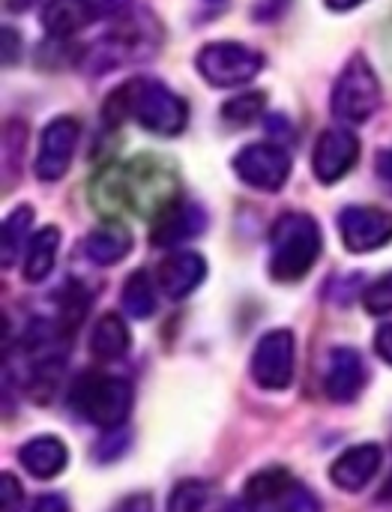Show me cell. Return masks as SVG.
Instances as JSON below:
<instances>
[{"mask_svg": "<svg viewBox=\"0 0 392 512\" xmlns=\"http://www.w3.org/2000/svg\"><path fill=\"white\" fill-rule=\"evenodd\" d=\"M177 174L159 156H135L96 180V204L105 198L114 210H132L138 216H162L177 201Z\"/></svg>", "mask_w": 392, "mask_h": 512, "instance_id": "1", "label": "cell"}, {"mask_svg": "<svg viewBox=\"0 0 392 512\" xmlns=\"http://www.w3.org/2000/svg\"><path fill=\"white\" fill-rule=\"evenodd\" d=\"M117 108L120 117H132L141 129L153 135H180L189 123V105L156 78L126 81L108 102V111Z\"/></svg>", "mask_w": 392, "mask_h": 512, "instance_id": "2", "label": "cell"}, {"mask_svg": "<svg viewBox=\"0 0 392 512\" xmlns=\"http://www.w3.org/2000/svg\"><path fill=\"white\" fill-rule=\"evenodd\" d=\"M324 237L309 213H285L270 231V273L276 282H300L321 258Z\"/></svg>", "mask_w": 392, "mask_h": 512, "instance_id": "3", "label": "cell"}, {"mask_svg": "<svg viewBox=\"0 0 392 512\" xmlns=\"http://www.w3.org/2000/svg\"><path fill=\"white\" fill-rule=\"evenodd\" d=\"M330 108L345 123H366L381 108V81L363 54L351 57L342 75L336 78Z\"/></svg>", "mask_w": 392, "mask_h": 512, "instance_id": "4", "label": "cell"}, {"mask_svg": "<svg viewBox=\"0 0 392 512\" xmlns=\"http://www.w3.org/2000/svg\"><path fill=\"white\" fill-rule=\"evenodd\" d=\"M195 69L213 87H240L264 69V54L243 42H210L198 51Z\"/></svg>", "mask_w": 392, "mask_h": 512, "instance_id": "5", "label": "cell"}, {"mask_svg": "<svg viewBox=\"0 0 392 512\" xmlns=\"http://www.w3.org/2000/svg\"><path fill=\"white\" fill-rule=\"evenodd\" d=\"M132 384L111 375L84 378L75 387V408L99 429H120L132 411Z\"/></svg>", "mask_w": 392, "mask_h": 512, "instance_id": "6", "label": "cell"}, {"mask_svg": "<svg viewBox=\"0 0 392 512\" xmlns=\"http://www.w3.org/2000/svg\"><path fill=\"white\" fill-rule=\"evenodd\" d=\"M234 174L258 192H279L291 177V153L267 141L249 144L234 156Z\"/></svg>", "mask_w": 392, "mask_h": 512, "instance_id": "7", "label": "cell"}, {"mask_svg": "<svg viewBox=\"0 0 392 512\" xmlns=\"http://www.w3.org/2000/svg\"><path fill=\"white\" fill-rule=\"evenodd\" d=\"M252 378L264 390H285L294 381V333L270 330L252 351Z\"/></svg>", "mask_w": 392, "mask_h": 512, "instance_id": "8", "label": "cell"}, {"mask_svg": "<svg viewBox=\"0 0 392 512\" xmlns=\"http://www.w3.org/2000/svg\"><path fill=\"white\" fill-rule=\"evenodd\" d=\"M147 39L141 33V27H120L90 45H84L81 57H78V66L90 75H102V72H111L129 60H141L147 57L150 51H144ZM147 48H156V45H147Z\"/></svg>", "mask_w": 392, "mask_h": 512, "instance_id": "9", "label": "cell"}, {"mask_svg": "<svg viewBox=\"0 0 392 512\" xmlns=\"http://www.w3.org/2000/svg\"><path fill=\"white\" fill-rule=\"evenodd\" d=\"M81 126L75 117H54L42 135H39V150H36V177L45 183H57L75 156V144H78Z\"/></svg>", "mask_w": 392, "mask_h": 512, "instance_id": "10", "label": "cell"}, {"mask_svg": "<svg viewBox=\"0 0 392 512\" xmlns=\"http://www.w3.org/2000/svg\"><path fill=\"white\" fill-rule=\"evenodd\" d=\"M339 234L348 252H375L392 240V213L381 207H345L339 216Z\"/></svg>", "mask_w": 392, "mask_h": 512, "instance_id": "11", "label": "cell"}, {"mask_svg": "<svg viewBox=\"0 0 392 512\" xmlns=\"http://www.w3.org/2000/svg\"><path fill=\"white\" fill-rule=\"evenodd\" d=\"M360 159V141L351 129H324L312 150V171L321 183H339Z\"/></svg>", "mask_w": 392, "mask_h": 512, "instance_id": "12", "label": "cell"}, {"mask_svg": "<svg viewBox=\"0 0 392 512\" xmlns=\"http://www.w3.org/2000/svg\"><path fill=\"white\" fill-rule=\"evenodd\" d=\"M363 387H366V363L360 351L333 348L324 369V393L330 396V402L348 405L363 393Z\"/></svg>", "mask_w": 392, "mask_h": 512, "instance_id": "13", "label": "cell"}, {"mask_svg": "<svg viewBox=\"0 0 392 512\" xmlns=\"http://www.w3.org/2000/svg\"><path fill=\"white\" fill-rule=\"evenodd\" d=\"M207 276V261L198 255V252H174L168 255L159 270H156V279H159V288L168 300H183L189 297Z\"/></svg>", "mask_w": 392, "mask_h": 512, "instance_id": "14", "label": "cell"}, {"mask_svg": "<svg viewBox=\"0 0 392 512\" xmlns=\"http://www.w3.org/2000/svg\"><path fill=\"white\" fill-rule=\"evenodd\" d=\"M381 459H384V453H381L378 444H357V447L345 450V453L333 462L330 480H333L342 492H363V489L375 480V474H378V468H381Z\"/></svg>", "mask_w": 392, "mask_h": 512, "instance_id": "15", "label": "cell"}, {"mask_svg": "<svg viewBox=\"0 0 392 512\" xmlns=\"http://www.w3.org/2000/svg\"><path fill=\"white\" fill-rule=\"evenodd\" d=\"M207 228V213L195 201H174L162 216H156L153 225V243L156 246H177L186 243Z\"/></svg>", "mask_w": 392, "mask_h": 512, "instance_id": "16", "label": "cell"}, {"mask_svg": "<svg viewBox=\"0 0 392 512\" xmlns=\"http://www.w3.org/2000/svg\"><path fill=\"white\" fill-rule=\"evenodd\" d=\"M18 462L21 468L36 477V480H54L57 474H63V468L69 465V450L63 447L60 438L54 435H39L30 438L21 450H18Z\"/></svg>", "mask_w": 392, "mask_h": 512, "instance_id": "17", "label": "cell"}, {"mask_svg": "<svg viewBox=\"0 0 392 512\" xmlns=\"http://www.w3.org/2000/svg\"><path fill=\"white\" fill-rule=\"evenodd\" d=\"M129 252H132V234H129V228H123L117 222L99 225L84 237V255L99 267H111V264L123 261Z\"/></svg>", "mask_w": 392, "mask_h": 512, "instance_id": "18", "label": "cell"}, {"mask_svg": "<svg viewBox=\"0 0 392 512\" xmlns=\"http://www.w3.org/2000/svg\"><path fill=\"white\" fill-rule=\"evenodd\" d=\"M132 345V336H129V327L120 315L108 312L102 315L96 324H93V333H90V354L99 360V363H114L120 360Z\"/></svg>", "mask_w": 392, "mask_h": 512, "instance_id": "19", "label": "cell"}, {"mask_svg": "<svg viewBox=\"0 0 392 512\" xmlns=\"http://www.w3.org/2000/svg\"><path fill=\"white\" fill-rule=\"evenodd\" d=\"M96 15L90 12L87 0H48L42 9V27L51 36H72L87 27Z\"/></svg>", "mask_w": 392, "mask_h": 512, "instance_id": "20", "label": "cell"}, {"mask_svg": "<svg viewBox=\"0 0 392 512\" xmlns=\"http://www.w3.org/2000/svg\"><path fill=\"white\" fill-rule=\"evenodd\" d=\"M57 249H60V231L54 225L36 231L30 246L24 249V279L27 282H42L54 270Z\"/></svg>", "mask_w": 392, "mask_h": 512, "instance_id": "21", "label": "cell"}, {"mask_svg": "<svg viewBox=\"0 0 392 512\" xmlns=\"http://www.w3.org/2000/svg\"><path fill=\"white\" fill-rule=\"evenodd\" d=\"M294 486L297 483L285 468H264L246 483V498L252 501V507L264 510V507H276Z\"/></svg>", "mask_w": 392, "mask_h": 512, "instance_id": "22", "label": "cell"}, {"mask_svg": "<svg viewBox=\"0 0 392 512\" xmlns=\"http://www.w3.org/2000/svg\"><path fill=\"white\" fill-rule=\"evenodd\" d=\"M120 300H123V309L129 318H138V321L150 318L156 312V291H153L150 273H144V270L129 273V279L123 282Z\"/></svg>", "mask_w": 392, "mask_h": 512, "instance_id": "23", "label": "cell"}, {"mask_svg": "<svg viewBox=\"0 0 392 512\" xmlns=\"http://www.w3.org/2000/svg\"><path fill=\"white\" fill-rule=\"evenodd\" d=\"M30 225H33V210L24 204V207H15L6 222H3V267H12L15 258L21 255V249L30 246Z\"/></svg>", "mask_w": 392, "mask_h": 512, "instance_id": "24", "label": "cell"}, {"mask_svg": "<svg viewBox=\"0 0 392 512\" xmlns=\"http://www.w3.org/2000/svg\"><path fill=\"white\" fill-rule=\"evenodd\" d=\"M264 108H267V96H264V93H258V90L237 93V96H231V99L222 105V120H225L228 126L243 129V126H252V123L264 114Z\"/></svg>", "mask_w": 392, "mask_h": 512, "instance_id": "25", "label": "cell"}, {"mask_svg": "<svg viewBox=\"0 0 392 512\" xmlns=\"http://www.w3.org/2000/svg\"><path fill=\"white\" fill-rule=\"evenodd\" d=\"M213 501V489L204 480H183L174 486L168 498V512H207Z\"/></svg>", "mask_w": 392, "mask_h": 512, "instance_id": "26", "label": "cell"}, {"mask_svg": "<svg viewBox=\"0 0 392 512\" xmlns=\"http://www.w3.org/2000/svg\"><path fill=\"white\" fill-rule=\"evenodd\" d=\"M60 375H63V363H60V360H45L42 366H36V369H33V384H30L33 399H36V402H48L51 393H54L57 384H60Z\"/></svg>", "mask_w": 392, "mask_h": 512, "instance_id": "27", "label": "cell"}, {"mask_svg": "<svg viewBox=\"0 0 392 512\" xmlns=\"http://www.w3.org/2000/svg\"><path fill=\"white\" fill-rule=\"evenodd\" d=\"M363 303L372 315H390L392 312V273L381 276L375 285L366 288L363 294Z\"/></svg>", "mask_w": 392, "mask_h": 512, "instance_id": "28", "label": "cell"}, {"mask_svg": "<svg viewBox=\"0 0 392 512\" xmlns=\"http://www.w3.org/2000/svg\"><path fill=\"white\" fill-rule=\"evenodd\" d=\"M129 447V432L120 426V429H111L99 444H96V459L99 462H114L117 456H123Z\"/></svg>", "mask_w": 392, "mask_h": 512, "instance_id": "29", "label": "cell"}, {"mask_svg": "<svg viewBox=\"0 0 392 512\" xmlns=\"http://www.w3.org/2000/svg\"><path fill=\"white\" fill-rule=\"evenodd\" d=\"M87 6L96 18H120L129 12L132 0H87Z\"/></svg>", "mask_w": 392, "mask_h": 512, "instance_id": "30", "label": "cell"}, {"mask_svg": "<svg viewBox=\"0 0 392 512\" xmlns=\"http://www.w3.org/2000/svg\"><path fill=\"white\" fill-rule=\"evenodd\" d=\"M3 512H18L21 510V486L12 474H3Z\"/></svg>", "mask_w": 392, "mask_h": 512, "instance_id": "31", "label": "cell"}, {"mask_svg": "<svg viewBox=\"0 0 392 512\" xmlns=\"http://www.w3.org/2000/svg\"><path fill=\"white\" fill-rule=\"evenodd\" d=\"M111 512H153V498L150 495H129Z\"/></svg>", "mask_w": 392, "mask_h": 512, "instance_id": "32", "label": "cell"}, {"mask_svg": "<svg viewBox=\"0 0 392 512\" xmlns=\"http://www.w3.org/2000/svg\"><path fill=\"white\" fill-rule=\"evenodd\" d=\"M375 351L384 363L392 366V324H384L378 333H375Z\"/></svg>", "mask_w": 392, "mask_h": 512, "instance_id": "33", "label": "cell"}, {"mask_svg": "<svg viewBox=\"0 0 392 512\" xmlns=\"http://www.w3.org/2000/svg\"><path fill=\"white\" fill-rule=\"evenodd\" d=\"M375 171H378L381 183H384V186L392 192V150H381V153H378Z\"/></svg>", "mask_w": 392, "mask_h": 512, "instance_id": "34", "label": "cell"}, {"mask_svg": "<svg viewBox=\"0 0 392 512\" xmlns=\"http://www.w3.org/2000/svg\"><path fill=\"white\" fill-rule=\"evenodd\" d=\"M33 512H69V504H66L60 495H42V498L33 504Z\"/></svg>", "mask_w": 392, "mask_h": 512, "instance_id": "35", "label": "cell"}, {"mask_svg": "<svg viewBox=\"0 0 392 512\" xmlns=\"http://www.w3.org/2000/svg\"><path fill=\"white\" fill-rule=\"evenodd\" d=\"M330 9H336V12H348V9H354V6H360L363 0H324Z\"/></svg>", "mask_w": 392, "mask_h": 512, "instance_id": "36", "label": "cell"}, {"mask_svg": "<svg viewBox=\"0 0 392 512\" xmlns=\"http://www.w3.org/2000/svg\"><path fill=\"white\" fill-rule=\"evenodd\" d=\"M384 498H387V501H392V477H390V483H387V492H384Z\"/></svg>", "mask_w": 392, "mask_h": 512, "instance_id": "37", "label": "cell"}]
</instances>
